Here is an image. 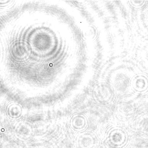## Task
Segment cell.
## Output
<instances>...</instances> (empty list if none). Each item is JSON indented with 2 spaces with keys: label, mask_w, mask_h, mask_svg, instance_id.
I'll return each instance as SVG.
<instances>
[{
  "label": "cell",
  "mask_w": 148,
  "mask_h": 148,
  "mask_svg": "<svg viewBox=\"0 0 148 148\" xmlns=\"http://www.w3.org/2000/svg\"><path fill=\"white\" fill-rule=\"evenodd\" d=\"M133 85L136 89H146L148 87V78L145 75L139 74L133 79Z\"/></svg>",
  "instance_id": "obj_1"
}]
</instances>
